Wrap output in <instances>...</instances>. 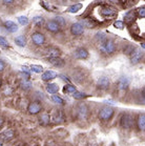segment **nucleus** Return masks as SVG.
Segmentation results:
<instances>
[{
	"label": "nucleus",
	"mask_w": 145,
	"mask_h": 146,
	"mask_svg": "<svg viewBox=\"0 0 145 146\" xmlns=\"http://www.w3.org/2000/svg\"><path fill=\"white\" fill-rule=\"evenodd\" d=\"M100 50H102L103 53L110 55L116 50V44L112 39L105 40L103 43L100 44Z\"/></svg>",
	"instance_id": "obj_1"
},
{
	"label": "nucleus",
	"mask_w": 145,
	"mask_h": 146,
	"mask_svg": "<svg viewBox=\"0 0 145 146\" xmlns=\"http://www.w3.org/2000/svg\"><path fill=\"white\" fill-rule=\"evenodd\" d=\"M44 55H45V58L47 60H52V59H56V58H59L60 55H61V52L59 50V48L57 47H47L44 52Z\"/></svg>",
	"instance_id": "obj_2"
},
{
	"label": "nucleus",
	"mask_w": 145,
	"mask_h": 146,
	"mask_svg": "<svg viewBox=\"0 0 145 146\" xmlns=\"http://www.w3.org/2000/svg\"><path fill=\"white\" fill-rule=\"evenodd\" d=\"M115 110L112 107H103L102 110L99 111V119L102 121H108L112 116H114Z\"/></svg>",
	"instance_id": "obj_3"
},
{
	"label": "nucleus",
	"mask_w": 145,
	"mask_h": 146,
	"mask_svg": "<svg viewBox=\"0 0 145 146\" xmlns=\"http://www.w3.org/2000/svg\"><path fill=\"white\" fill-rule=\"evenodd\" d=\"M100 14H101L104 18L112 19V18L117 16V11L112 7H104L100 10Z\"/></svg>",
	"instance_id": "obj_4"
},
{
	"label": "nucleus",
	"mask_w": 145,
	"mask_h": 146,
	"mask_svg": "<svg viewBox=\"0 0 145 146\" xmlns=\"http://www.w3.org/2000/svg\"><path fill=\"white\" fill-rule=\"evenodd\" d=\"M120 125L123 128H130L132 126V116L130 113H124L121 117Z\"/></svg>",
	"instance_id": "obj_5"
},
{
	"label": "nucleus",
	"mask_w": 145,
	"mask_h": 146,
	"mask_svg": "<svg viewBox=\"0 0 145 146\" xmlns=\"http://www.w3.org/2000/svg\"><path fill=\"white\" fill-rule=\"evenodd\" d=\"M129 85V80L128 78H126V77H121L119 81L117 82V90H118L119 93H124L126 90H127V87Z\"/></svg>",
	"instance_id": "obj_6"
},
{
	"label": "nucleus",
	"mask_w": 145,
	"mask_h": 146,
	"mask_svg": "<svg viewBox=\"0 0 145 146\" xmlns=\"http://www.w3.org/2000/svg\"><path fill=\"white\" fill-rule=\"evenodd\" d=\"M88 107L86 106L85 104H80L77 107V117L79 118L80 120H84L88 117Z\"/></svg>",
	"instance_id": "obj_7"
},
{
	"label": "nucleus",
	"mask_w": 145,
	"mask_h": 146,
	"mask_svg": "<svg viewBox=\"0 0 145 146\" xmlns=\"http://www.w3.org/2000/svg\"><path fill=\"white\" fill-rule=\"evenodd\" d=\"M83 32H84V27L81 22H76L71 27V33L74 36H80L83 34Z\"/></svg>",
	"instance_id": "obj_8"
},
{
	"label": "nucleus",
	"mask_w": 145,
	"mask_h": 146,
	"mask_svg": "<svg viewBox=\"0 0 145 146\" xmlns=\"http://www.w3.org/2000/svg\"><path fill=\"white\" fill-rule=\"evenodd\" d=\"M32 41L34 42V44L36 45H42L45 42V37L44 35L39 32H35V33L32 35Z\"/></svg>",
	"instance_id": "obj_9"
},
{
	"label": "nucleus",
	"mask_w": 145,
	"mask_h": 146,
	"mask_svg": "<svg viewBox=\"0 0 145 146\" xmlns=\"http://www.w3.org/2000/svg\"><path fill=\"white\" fill-rule=\"evenodd\" d=\"M41 110H42V106H41V104L39 102L30 103V105L27 107V111L31 115H37V113H39L41 111Z\"/></svg>",
	"instance_id": "obj_10"
},
{
	"label": "nucleus",
	"mask_w": 145,
	"mask_h": 146,
	"mask_svg": "<svg viewBox=\"0 0 145 146\" xmlns=\"http://www.w3.org/2000/svg\"><path fill=\"white\" fill-rule=\"evenodd\" d=\"M97 86L100 90H107L109 87V79L106 76L100 77L97 81Z\"/></svg>",
	"instance_id": "obj_11"
},
{
	"label": "nucleus",
	"mask_w": 145,
	"mask_h": 146,
	"mask_svg": "<svg viewBox=\"0 0 145 146\" xmlns=\"http://www.w3.org/2000/svg\"><path fill=\"white\" fill-rule=\"evenodd\" d=\"M142 57H143V53L140 50H135L130 55V62L132 64H137L141 61Z\"/></svg>",
	"instance_id": "obj_12"
},
{
	"label": "nucleus",
	"mask_w": 145,
	"mask_h": 146,
	"mask_svg": "<svg viewBox=\"0 0 145 146\" xmlns=\"http://www.w3.org/2000/svg\"><path fill=\"white\" fill-rule=\"evenodd\" d=\"M74 55H75V57H76L77 59H82V60L87 59L89 56L88 52H87L84 47H79V48H77Z\"/></svg>",
	"instance_id": "obj_13"
},
{
	"label": "nucleus",
	"mask_w": 145,
	"mask_h": 146,
	"mask_svg": "<svg viewBox=\"0 0 145 146\" xmlns=\"http://www.w3.org/2000/svg\"><path fill=\"white\" fill-rule=\"evenodd\" d=\"M45 27L46 30L51 32V33H58L60 31V27L58 25V23H56L54 20H50V21H47L45 24Z\"/></svg>",
	"instance_id": "obj_14"
},
{
	"label": "nucleus",
	"mask_w": 145,
	"mask_h": 146,
	"mask_svg": "<svg viewBox=\"0 0 145 146\" xmlns=\"http://www.w3.org/2000/svg\"><path fill=\"white\" fill-rule=\"evenodd\" d=\"M3 27H5V30L7 32H10V33H15L18 31V25H17L15 22L13 21H5L3 24Z\"/></svg>",
	"instance_id": "obj_15"
},
{
	"label": "nucleus",
	"mask_w": 145,
	"mask_h": 146,
	"mask_svg": "<svg viewBox=\"0 0 145 146\" xmlns=\"http://www.w3.org/2000/svg\"><path fill=\"white\" fill-rule=\"evenodd\" d=\"M137 126H138V129L143 131L145 130V115L144 113H141L138 116V119H137Z\"/></svg>",
	"instance_id": "obj_16"
},
{
	"label": "nucleus",
	"mask_w": 145,
	"mask_h": 146,
	"mask_svg": "<svg viewBox=\"0 0 145 146\" xmlns=\"http://www.w3.org/2000/svg\"><path fill=\"white\" fill-rule=\"evenodd\" d=\"M56 77H57V74L55 72H53V70H47V72L42 74L41 78H42L43 81H50V80L54 79Z\"/></svg>",
	"instance_id": "obj_17"
},
{
	"label": "nucleus",
	"mask_w": 145,
	"mask_h": 146,
	"mask_svg": "<svg viewBox=\"0 0 145 146\" xmlns=\"http://www.w3.org/2000/svg\"><path fill=\"white\" fill-rule=\"evenodd\" d=\"M58 90H59V87H58V85L55 84V83H49V84L46 85V90H47V93L52 94V95H55V94L58 92Z\"/></svg>",
	"instance_id": "obj_18"
},
{
	"label": "nucleus",
	"mask_w": 145,
	"mask_h": 146,
	"mask_svg": "<svg viewBox=\"0 0 145 146\" xmlns=\"http://www.w3.org/2000/svg\"><path fill=\"white\" fill-rule=\"evenodd\" d=\"M14 133H15V131L13 129H9L1 135V138H2L3 141H10L11 139L14 138Z\"/></svg>",
	"instance_id": "obj_19"
},
{
	"label": "nucleus",
	"mask_w": 145,
	"mask_h": 146,
	"mask_svg": "<svg viewBox=\"0 0 145 146\" xmlns=\"http://www.w3.org/2000/svg\"><path fill=\"white\" fill-rule=\"evenodd\" d=\"M15 43L20 47L25 46V44H27V38L24 36H22V35L16 37V38H15Z\"/></svg>",
	"instance_id": "obj_20"
},
{
	"label": "nucleus",
	"mask_w": 145,
	"mask_h": 146,
	"mask_svg": "<svg viewBox=\"0 0 145 146\" xmlns=\"http://www.w3.org/2000/svg\"><path fill=\"white\" fill-rule=\"evenodd\" d=\"M64 120H65V116L63 115L62 111L58 110L57 113H55V115H54V122L60 123V122H63Z\"/></svg>",
	"instance_id": "obj_21"
},
{
	"label": "nucleus",
	"mask_w": 145,
	"mask_h": 146,
	"mask_svg": "<svg viewBox=\"0 0 145 146\" xmlns=\"http://www.w3.org/2000/svg\"><path fill=\"white\" fill-rule=\"evenodd\" d=\"M76 92H77L76 87L74 86V85H72V84H66L65 86L63 87V93L64 94H72V95H74Z\"/></svg>",
	"instance_id": "obj_22"
},
{
	"label": "nucleus",
	"mask_w": 145,
	"mask_h": 146,
	"mask_svg": "<svg viewBox=\"0 0 145 146\" xmlns=\"http://www.w3.org/2000/svg\"><path fill=\"white\" fill-rule=\"evenodd\" d=\"M39 122L43 126H44V125H47L49 122H50V116H49L47 113H42L39 118Z\"/></svg>",
	"instance_id": "obj_23"
},
{
	"label": "nucleus",
	"mask_w": 145,
	"mask_h": 146,
	"mask_svg": "<svg viewBox=\"0 0 145 146\" xmlns=\"http://www.w3.org/2000/svg\"><path fill=\"white\" fill-rule=\"evenodd\" d=\"M81 9H82V3H77V4H74V5H71L67 9V12L69 13H77Z\"/></svg>",
	"instance_id": "obj_24"
},
{
	"label": "nucleus",
	"mask_w": 145,
	"mask_h": 146,
	"mask_svg": "<svg viewBox=\"0 0 145 146\" xmlns=\"http://www.w3.org/2000/svg\"><path fill=\"white\" fill-rule=\"evenodd\" d=\"M81 23L83 24V27H84V25H85V27H96V22L92 19V18L83 19Z\"/></svg>",
	"instance_id": "obj_25"
},
{
	"label": "nucleus",
	"mask_w": 145,
	"mask_h": 146,
	"mask_svg": "<svg viewBox=\"0 0 145 146\" xmlns=\"http://www.w3.org/2000/svg\"><path fill=\"white\" fill-rule=\"evenodd\" d=\"M51 63L53 64V65H55V66L57 67H61L64 65V61H63L62 59H60V58H56V59H52V60H49Z\"/></svg>",
	"instance_id": "obj_26"
},
{
	"label": "nucleus",
	"mask_w": 145,
	"mask_h": 146,
	"mask_svg": "<svg viewBox=\"0 0 145 146\" xmlns=\"http://www.w3.org/2000/svg\"><path fill=\"white\" fill-rule=\"evenodd\" d=\"M52 100H53L54 103H56V104H59V105H63L64 104V100L59 97L58 95H52Z\"/></svg>",
	"instance_id": "obj_27"
},
{
	"label": "nucleus",
	"mask_w": 145,
	"mask_h": 146,
	"mask_svg": "<svg viewBox=\"0 0 145 146\" xmlns=\"http://www.w3.org/2000/svg\"><path fill=\"white\" fill-rule=\"evenodd\" d=\"M54 21H55L56 23H58V25H59L60 27H65V24H66L64 18H63V17H61V16H56V17H55V19H54Z\"/></svg>",
	"instance_id": "obj_28"
},
{
	"label": "nucleus",
	"mask_w": 145,
	"mask_h": 146,
	"mask_svg": "<svg viewBox=\"0 0 145 146\" xmlns=\"http://www.w3.org/2000/svg\"><path fill=\"white\" fill-rule=\"evenodd\" d=\"M40 4H41V5H42V7L47 11H52V12H54V11L57 10L56 7H54V5H52L51 3H49V2H43L42 1V2H40Z\"/></svg>",
	"instance_id": "obj_29"
},
{
	"label": "nucleus",
	"mask_w": 145,
	"mask_h": 146,
	"mask_svg": "<svg viewBox=\"0 0 145 146\" xmlns=\"http://www.w3.org/2000/svg\"><path fill=\"white\" fill-rule=\"evenodd\" d=\"M30 70H33L34 73H36V74H41L43 72V67L40 66V65H31Z\"/></svg>",
	"instance_id": "obj_30"
},
{
	"label": "nucleus",
	"mask_w": 145,
	"mask_h": 146,
	"mask_svg": "<svg viewBox=\"0 0 145 146\" xmlns=\"http://www.w3.org/2000/svg\"><path fill=\"white\" fill-rule=\"evenodd\" d=\"M33 22L36 25H38V27H41L43 24V22H44V20H43L42 17H40V16H37V17H34V19H33Z\"/></svg>",
	"instance_id": "obj_31"
},
{
	"label": "nucleus",
	"mask_w": 145,
	"mask_h": 146,
	"mask_svg": "<svg viewBox=\"0 0 145 146\" xmlns=\"http://www.w3.org/2000/svg\"><path fill=\"white\" fill-rule=\"evenodd\" d=\"M21 87L25 90H30L31 87H32V83H31L29 80H23L22 82H21Z\"/></svg>",
	"instance_id": "obj_32"
},
{
	"label": "nucleus",
	"mask_w": 145,
	"mask_h": 146,
	"mask_svg": "<svg viewBox=\"0 0 145 146\" xmlns=\"http://www.w3.org/2000/svg\"><path fill=\"white\" fill-rule=\"evenodd\" d=\"M96 39H98L101 42V43H103L104 41L106 40V36L105 34L102 33V32H99V33H97V35H96Z\"/></svg>",
	"instance_id": "obj_33"
},
{
	"label": "nucleus",
	"mask_w": 145,
	"mask_h": 146,
	"mask_svg": "<svg viewBox=\"0 0 145 146\" xmlns=\"http://www.w3.org/2000/svg\"><path fill=\"white\" fill-rule=\"evenodd\" d=\"M18 22H19L21 25H27L29 23V19H27V17L25 16H20L18 17Z\"/></svg>",
	"instance_id": "obj_34"
},
{
	"label": "nucleus",
	"mask_w": 145,
	"mask_h": 146,
	"mask_svg": "<svg viewBox=\"0 0 145 146\" xmlns=\"http://www.w3.org/2000/svg\"><path fill=\"white\" fill-rule=\"evenodd\" d=\"M72 97H74L75 99L81 100V99H84V98H86V95L84 93H81V92H76V93L72 95Z\"/></svg>",
	"instance_id": "obj_35"
},
{
	"label": "nucleus",
	"mask_w": 145,
	"mask_h": 146,
	"mask_svg": "<svg viewBox=\"0 0 145 146\" xmlns=\"http://www.w3.org/2000/svg\"><path fill=\"white\" fill-rule=\"evenodd\" d=\"M114 27L116 29H118V30H123L124 29V22L123 21H116L114 23Z\"/></svg>",
	"instance_id": "obj_36"
},
{
	"label": "nucleus",
	"mask_w": 145,
	"mask_h": 146,
	"mask_svg": "<svg viewBox=\"0 0 145 146\" xmlns=\"http://www.w3.org/2000/svg\"><path fill=\"white\" fill-rule=\"evenodd\" d=\"M0 45L3 47H9V42H7V39L2 36H0Z\"/></svg>",
	"instance_id": "obj_37"
},
{
	"label": "nucleus",
	"mask_w": 145,
	"mask_h": 146,
	"mask_svg": "<svg viewBox=\"0 0 145 146\" xmlns=\"http://www.w3.org/2000/svg\"><path fill=\"white\" fill-rule=\"evenodd\" d=\"M134 18H135V13H134V12H129V13H127L125 15V20L126 21H130V20H132L134 19Z\"/></svg>",
	"instance_id": "obj_38"
},
{
	"label": "nucleus",
	"mask_w": 145,
	"mask_h": 146,
	"mask_svg": "<svg viewBox=\"0 0 145 146\" xmlns=\"http://www.w3.org/2000/svg\"><path fill=\"white\" fill-rule=\"evenodd\" d=\"M138 15L140 18H145V7H140V9H139Z\"/></svg>",
	"instance_id": "obj_39"
},
{
	"label": "nucleus",
	"mask_w": 145,
	"mask_h": 146,
	"mask_svg": "<svg viewBox=\"0 0 145 146\" xmlns=\"http://www.w3.org/2000/svg\"><path fill=\"white\" fill-rule=\"evenodd\" d=\"M30 70H29V68H27V66H22V72H23V73L31 75V74H30Z\"/></svg>",
	"instance_id": "obj_40"
},
{
	"label": "nucleus",
	"mask_w": 145,
	"mask_h": 146,
	"mask_svg": "<svg viewBox=\"0 0 145 146\" xmlns=\"http://www.w3.org/2000/svg\"><path fill=\"white\" fill-rule=\"evenodd\" d=\"M141 96L143 98V100H145V87H143L141 90Z\"/></svg>",
	"instance_id": "obj_41"
},
{
	"label": "nucleus",
	"mask_w": 145,
	"mask_h": 146,
	"mask_svg": "<svg viewBox=\"0 0 145 146\" xmlns=\"http://www.w3.org/2000/svg\"><path fill=\"white\" fill-rule=\"evenodd\" d=\"M4 63L2 62V61H0V72H2V70H4Z\"/></svg>",
	"instance_id": "obj_42"
},
{
	"label": "nucleus",
	"mask_w": 145,
	"mask_h": 146,
	"mask_svg": "<svg viewBox=\"0 0 145 146\" xmlns=\"http://www.w3.org/2000/svg\"><path fill=\"white\" fill-rule=\"evenodd\" d=\"M2 3L5 4V5H7V4L9 5V4H13V3H14V1H7V0H4V1L2 2Z\"/></svg>",
	"instance_id": "obj_43"
},
{
	"label": "nucleus",
	"mask_w": 145,
	"mask_h": 146,
	"mask_svg": "<svg viewBox=\"0 0 145 146\" xmlns=\"http://www.w3.org/2000/svg\"><path fill=\"white\" fill-rule=\"evenodd\" d=\"M3 122H4V120L2 119V118H0V127L2 126V124H3Z\"/></svg>",
	"instance_id": "obj_44"
},
{
	"label": "nucleus",
	"mask_w": 145,
	"mask_h": 146,
	"mask_svg": "<svg viewBox=\"0 0 145 146\" xmlns=\"http://www.w3.org/2000/svg\"><path fill=\"white\" fill-rule=\"evenodd\" d=\"M141 46H142V48H144V50H145V42H142Z\"/></svg>",
	"instance_id": "obj_45"
},
{
	"label": "nucleus",
	"mask_w": 145,
	"mask_h": 146,
	"mask_svg": "<svg viewBox=\"0 0 145 146\" xmlns=\"http://www.w3.org/2000/svg\"><path fill=\"white\" fill-rule=\"evenodd\" d=\"M1 85H2V82H1V80H0V87H1Z\"/></svg>",
	"instance_id": "obj_46"
},
{
	"label": "nucleus",
	"mask_w": 145,
	"mask_h": 146,
	"mask_svg": "<svg viewBox=\"0 0 145 146\" xmlns=\"http://www.w3.org/2000/svg\"><path fill=\"white\" fill-rule=\"evenodd\" d=\"M0 146H2V144H1V143H0Z\"/></svg>",
	"instance_id": "obj_47"
},
{
	"label": "nucleus",
	"mask_w": 145,
	"mask_h": 146,
	"mask_svg": "<svg viewBox=\"0 0 145 146\" xmlns=\"http://www.w3.org/2000/svg\"><path fill=\"white\" fill-rule=\"evenodd\" d=\"M0 53H1V52H0Z\"/></svg>",
	"instance_id": "obj_48"
}]
</instances>
